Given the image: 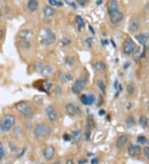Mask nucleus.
Returning <instances> with one entry per match:
<instances>
[{
  "label": "nucleus",
  "mask_w": 149,
  "mask_h": 164,
  "mask_svg": "<svg viewBox=\"0 0 149 164\" xmlns=\"http://www.w3.org/2000/svg\"><path fill=\"white\" fill-rule=\"evenodd\" d=\"M43 13L46 17H52L56 14V9L52 6H45L43 8Z\"/></svg>",
  "instance_id": "nucleus-15"
},
{
  "label": "nucleus",
  "mask_w": 149,
  "mask_h": 164,
  "mask_svg": "<svg viewBox=\"0 0 149 164\" xmlns=\"http://www.w3.org/2000/svg\"><path fill=\"white\" fill-rule=\"evenodd\" d=\"M90 30L92 31V32H93V33H94V30H93V28H92L91 26H90Z\"/></svg>",
  "instance_id": "nucleus-44"
},
{
  "label": "nucleus",
  "mask_w": 149,
  "mask_h": 164,
  "mask_svg": "<svg viewBox=\"0 0 149 164\" xmlns=\"http://www.w3.org/2000/svg\"><path fill=\"white\" fill-rule=\"evenodd\" d=\"M52 164H61V162H54V163Z\"/></svg>",
  "instance_id": "nucleus-46"
},
{
  "label": "nucleus",
  "mask_w": 149,
  "mask_h": 164,
  "mask_svg": "<svg viewBox=\"0 0 149 164\" xmlns=\"http://www.w3.org/2000/svg\"><path fill=\"white\" fill-rule=\"evenodd\" d=\"M3 30H2V28L0 27V39L2 38V36H3Z\"/></svg>",
  "instance_id": "nucleus-43"
},
{
  "label": "nucleus",
  "mask_w": 149,
  "mask_h": 164,
  "mask_svg": "<svg viewBox=\"0 0 149 164\" xmlns=\"http://www.w3.org/2000/svg\"><path fill=\"white\" fill-rule=\"evenodd\" d=\"M99 114H100V115H103L104 114H105V111L103 110V109H101V110H100V112H99Z\"/></svg>",
  "instance_id": "nucleus-42"
},
{
  "label": "nucleus",
  "mask_w": 149,
  "mask_h": 164,
  "mask_svg": "<svg viewBox=\"0 0 149 164\" xmlns=\"http://www.w3.org/2000/svg\"><path fill=\"white\" fill-rule=\"evenodd\" d=\"M56 35L52 31L49 29H46L44 31V33L42 36V39H41V43H42L43 45L49 46L52 45L56 42Z\"/></svg>",
  "instance_id": "nucleus-4"
},
{
  "label": "nucleus",
  "mask_w": 149,
  "mask_h": 164,
  "mask_svg": "<svg viewBox=\"0 0 149 164\" xmlns=\"http://www.w3.org/2000/svg\"><path fill=\"white\" fill-rule=\"evenodd\" d=\"M64 76L66 81H70V80H73V76H72V75L70 73H66V74H64Z\"/></svg>",
  "instance_id": "nucleus-34"
},
{
  "label": "nucleus",
  "mask_w": 149,
  "mask_h": 164,
  "mask_svg": "<svg viewBox=\"0 0 149 164\" xmlns=\"http://www.w3.org/2000/svg\"><path fill=\"white\" fill-rule=\"evenodd\" d=\"M76 22H77V25H78V28H79V31H80L82 28H84L85 25V22L80 16H77L76 17Z\"/></svg>",
  "instance_id": "nucleus-21"
},
{
  "label": "nucleus",
  "mask_w": 149,
  "mask_h": 164,
  "mask_svg": "<svg viewBox=\"0 0 149 164\" xmlns=\"http://www.w3.org/2000/svg\"><path fill=\"white\" fill-rule=\"evenodd\" d=\"M128 139H129V137L127 134H124V135H121L120 137H119L117 141H116V147H117V149H124V146L128 143Z\"/></svg>",
  "instance_id": "nucleus-10"
},
{
  "label": "nucleus",
  "mask_w": 149,
  "mask_h": 164,
  "mask_svg": "<svg viewBox=\"0 0 149 164\" xmlns=\"http://www.w3.org/2000/svg\"><path fill=\"white\" fill-rule=\"evenodd\" d=\"M80 100L81 101V103L85 105H87V94H82L80 97Z\"/></svg>",
  "instance_id": "nucleus-30"
},
{
  "label": "nucleus",
  "mask_w": 149,
  "mask_h": 164,
  "mask_svg": "<svg viewBox=\"0 0 149 164\" xmlns=\"http://www.w3.org/2000/svg\"><path fill=\"white\" fill-rule=\"evenodd\" d=\"M136 50V44L134 43L132 38L128 37L125 40L124 43V46H123V51L125 55H130L133 54L134 51Z\"/></svg>",
  "instance_id": "nucleus-5"
},
{
  "label": "nucleus",
  "mask_w": 149,
  "mask_h": 164,
  "mask_svg": "<svg viewBox=\"0 0 149 164\" xmlns=\"http://www.w3.org/2000/svg\"><path fill=\"white\" fill-rule=\"evenodd\" d=\"M52 83L50 81H48V80H46V81H45L43 83L44 90H45V91H46V92H49V91H50V90L52 88Z\"/></svg>",
  "instance_id": "nucleus-29"
},
{
  "label": "nucleus",
  "mask_w": 149,
  "mask_h": 164,
  "mask_svg": "<svg viewBox=\"0 0 149 164\" xmlns=\"http://www.w3.org/2000/svg\"><path fill=\"white\" fill-rule=\"evenodd\" d=\"M107 7H108V11L110 12H113V11H117L119 10V3L115 0H113V1H110L108 4H107Z\"/></svg>",
  "instance_id": "nucleus-17"
},
{
  "label": "nucleus",
  "mask_w": 149,
  "mask_h": 164,
  "mask_svg": "<svg viewBox=\"0 0 149 164\" xmlns=\"http://www.w3.org/2000/svg\"><path fill=\"white\" fill-rule=\"evenodd\" d=\"M4 154H5V152H4V149L2 148V147H0V160L2 159V158L4 157Z\"/></svg>",
  "instance_id": "nucleus-37"
},
{
  "label": "nucleus",
  "mask_w": 149,
  "mask_h": 164,
  "mask_svg": "<svg viewBox=\"0 0 149 164\" xmlns=\"http://www.w3.org/2000/svg\"><path fill=\"white\" fill-rule=\"evenodd\" d=\"M55 152V148H54L53 146H48V147H46V149H45L43 156H44V158H46L47 161H50V160H52V158H54Z\"/></svg>",
  "instance_id": "nucleus-11"
},
{
  "label": "nucleus",
  "mask_w": 149,
  "mask_h": 164,
  "mask_svg": "<svg viewBox=\"0 0 149 164\" xmlns=\"http://www.w3.org/2000/svg\"><path fill=\"white\" fill-rule=\"evenodd\" d=\"M101 3H102V1H101V0H100L99 2H97V4H100Z\"/></svg>",
  "instance_id": "nucleus-47"
},
{
  "label": "nucleus",
  "mask_w": 149,
  "mask_h": 164,
  "mask_svg": "<svg viewBox=\"0 0 149 164\" xmlns=\"http://www.w3.org/2000/svg\"><path fill=\"white\" fill-rule=\"evenodd\" d=\"M33 36V34H32V32H31L29 30H24V31H22L21 32H20V36L22 37L23 39H27V37H30V36Z\"/></svg>",
  "instance_id": "nucleus-23"
},
{
  "label": "nucleus",
  "mask_w": 149,
  "mask_h": 164,
  "mask_svg": "<svg viewBox=\"0 0 149 164\" xmlns=\"http://www.w3.org/2000/svg\"><path fill=\"white\" fill-rule=\"evenodd\" d=\"M147 106H148V108H149V103H147Z\"/></svg>",
  "instance_id": "nucleus-48"
},
{
  "label": "nucleus",
  "mask_w": 149,
  "mask_h": 164,
  "mask_svg": "<svg viewBox=\"0 0 149 164\" xmlns=\"http://www.w3.org/2000/svg\"><path fill=\"white\" fill-rule=\"evenodd\" d=\"M85 43H86V44L88 45V46L90 48L92 46V38L91 37H88L87 39L85 40Z\"/></svg>",
  "instance_id": "nucleus-35"
},
{
  "label": "nucleus",
  "mask_w": 149,
  "mask_h": 164,
  "mask_svg": "<svg viewBox=\"0 0 149 164\" xmlns=\"http://www.w3.org/2000/svg\"><path fill=\"white\" fill-rule=\"evenodd\" d=\"M95 101V97L93 94H87V105H91Z\"/></svg>",
  "instance_id": "nucleus-27"
},
{
  "label": "nucleus",
  "mask_w": 149,
  "mask_h": 164,
  "mask_svg": "<svg viewBox=\"0 0 149 164\" xmlns=\"http://www.w3.org/2000/svg\"><path fill=\"white\" fill-rule=\"evenodd\" d=\"M71 136H72L73 139L76 141V143H79L82 140L83 134L80 129H76V130H73L71 132Z\"/></svg>",
  "instance_id": "nucleus-16"
},
{
  "label": "nucleus",
  "mask_w": 149,
  "mask_h": 164,
  "mask_svg": "<svg viewBox=\"0 0 149 164\" xmlns=\"http://www.w3.org/2000/svg\"><path fill=\"white\" fill-rule=\"evenodd\" d=\"M15 117L12 114H5L0 119V129L3 133L10 131V129L15 125Z\"/></svg>",
  "instance_id": "nucleus-2"
},
{
  "label": "nucleus",
  "mask_w": 149,
  "mask_h": 164,
  "mask_svg": "<svg viewBox=\"0 0 149 164\" xmlns=\"http://www.w3.org/2000/svg\"><path fill=\"white\" fill-rule=\"evenodd\" d=\"M38 2L35 0H31L28 3V8L31 12H35L38 9Z\"/></svg>",
  "instance_id": "nucleus-19"
},
{
  "label": "nucleus",
  "mask_w": 149,
  "mask_h": 164,
  "mask_svg": "<svg viewBox=\"0 0 149 164\" xmlns=\"http://www.w3.org/2000/svg\"><path fill=\"white\" fill-rule=\"evenodd\" d=\"M50 133V127L46 124H38L33 131L34 136L37 138H41L46 136Z\"/></svg>",
  "instance_id": "nucleus-3"
},
{
  "label": "nucleus",
  "mask_w": 149,
  "mask_h": 164,
  "mask_svg": "<svg viewBox=\"0 0 149 164\" xmlns=\"http://www.w3.org/2000/svg\"><path fill=\"white\" fill-rule=\"evenodd\" d=\"M146 9H147V10H149V3H147V5H146Z\"/></svg>",
  "instance_id": "nucleus-45"
},
{
  "label": "nucleus",
  "mask_w": 149,
  "mask_h": 164,
  "mask_svg": "<svg viewBox=\"0 0 149 164\" xmlns=\"http://www.w3.org/2000/svg\"><path fill=\"white\" fill-rule=\"evenodd\" d=\"M46 115H47L48 118L50 119V121L54 122L57 119V112H56L55 108L52 106V105H48V106L46 107Z\"/></svg>",
  "instance_id": "nucleus-9"
},
{
  "label": "nucleus",
  "mask_w": 149,
  "mask_h": 164,
  "mask_svg": "<svg viewBox=\"0 0 149 164\" xmlns=\"http://www.w3.org/2000/svg\"><path fill=\"white\" fill-rule=\"evenodd\" d=\"M135 37H136V39L138 41V43H139L140 44L145 46L146 45V43H147V41H148L149 35H148V33L144 32V33L138 34V35H137Z\"/></svg>",
  "instance_id": "nucleus-14"
},
{
  "label": "nucleus",
  "mask_w": 149,
  "mask_h": 164,
  "mask_svg": "<svg viewBox=\"0 0 149 164\" xmlns=\"http://www.w3.org/2000/svg\"><path fill=\"white\" fill-rule=\"evenodd\" d=\"M58 1L56 0H49V3L51 4V6H57L58 5Z\"/></svg>",
  "instance_id": "nucleus-36"
},
{
  "label": "nucleus",
  "mask_w": 149,
  "mask_h": 164,
  "mask_svg": "<svg viewBox=\"0 0 149 164\" xmlns=\"http://www.w3.org/2000/svg\"><path fill=\"white\" fill-rule=\"evenodd\" d=\"M128 152L131 157H137L141 152V147L136 144H130L128 149Z\"/></svg>",
  "instance_id": "nucleus-12"
},
{
  "label": "nucleus",
  "mask_w": 149,
  "mask_h": 164,
  "mask_svg": "<svg viewBox=\"0 0 149 164\" xmlns=\"http://www.w3.org/2000/svg\"><path fill=\"white\" fill-rule=\"evenodd\" d=\"M66 110L70 115H77L81 114V109L78 105H76V104H67L66 106Z\"/></svg>",
  "instance_id": "nucleus-8"
},
{
  "label": "nucleus",
  "mask_w": 149,
  "mask_h": 164,
  "mask_svg": "<svg viewBox=\"0 0 149 164\" xmlns=\"http://www.w3.org/2000/svg\"><path fill=\"white\" fill-rule=\"evenodd\" d=\"M99 162H100L99 158H93L91 160V164H99Z\"/></svg>",
  "instance_id": "nucleus-39"
},
{
  "label": "nucleus",
  "mask_w": 149,
  "mask_h": 164,
  "mask_svg": "<svg viewBox=\"0 0 149 164\" xmlns=\"http://www.w3.org/2000/svg\"><path fill=\"white\" fill-rule=\"evenodd\" d=\"M138 28H139V19L137 18H134L129 25V32L134 33L138 30Z\"/></svg>",
  "instance_id": "nucleus-13"
},
{
  "label": "nucleus",
  "mask_w": 149,
  "mask_h": 164,
  "mask_svg": "<svg viewBox=\"0 0 149 164\" xmlns=\"http://www.w3.org/2000/svg\"><path fill=\"white\" fill-rule=\"evenodd\" d=\"M96 84H97L98 87L100 88L103 93H105V89H106V86H105V84H104V82L102 80H98L97 81H96Z\"/></svg>",
  "instance_id": "nucleus-26"
},
{
  "label": "nucleus",
  "mask_w": 149,
  "mask_h": 164,
  "mask_svg": "<svg viewBox=\"0 0 149 164\" xmlns=\"http://www.w3.org/2000/svg\"><path fill=\"white\" fill-rule=\"evenodd\" d=\"M109 15H110V22L113 23V24H117L124 19V13L120 12L119 10L117 11H113V12H109Z\"/></svg>",
  "instance_id": "nucleus-7"
},
{
  "label": "nucleus",
  "mask_w": 149,
  "mask_h": 164,
  "mask_svg": "<svg viewBox=\"0 0 149 164\" xmlns=\"http://www.w3.org/2000/svg\"><path fill=\"white\" fill-rule=\"evenodd\" d=\"M16 109L22 115L26 118H30L32 117L34 114L33 109L28 101H20L16 104Z\"/></svg>",
  "instance_id": "nucleus-1"
},
{
  "label": "nucleus",
  "mask_w": 149,
  "mask_h": 164,
  "mask_svg": "<svg viewBox=\"0 0 149 164\" xmlns=\"http://www.w3.org/2000/svg\"><path fill=\"white\" fill-rule=\"evenodd\" d=\"M127 91L129 94H133L135 92V88L132 85H128L127 86Z\"/></svg>",
  "instance_id": "nucleus-31"
},
{
  "label": "nucleus",
  "mask_w": 149,
  "mask_h": 164,
  "mask_svg": "<svg viewBox=\"0 0 149 164\" xmlns=\"http://www.w3.org/2000/svg\"><path fill=\"white\" fill-rule=\"evenodd\" d=\"M139 124L143 128H147L148 125V119L146 116L142 115L139 118Z\"/></svg>",
  "instance_id": "nucleus-22"
},
{
  "label": "nucleus",
  "mask_w": 149,
  "mask_h": 164,
  "mask_svg": "<svg viewBox=\"0 0 149 164\" xmlns=\"http://www.w3.org/2000/svg\"><path fill=\"white\" fill-rule=\"evenodd\" d=\"M0 16H1V13H0Z\"/></svg>",
  "instance_id": "nucleus-49"
},
{
  "label": "nucleus",
  "mask_w": 149,
  "mask_h": 164,
  "mask_svg": "<svg viewBox=\"0 0 149 164\" xmlns=\"http://www.w3.org/2000/svg\"><path fill=\"white\" fill-rule=\"evenodd\" d=\"M63 138H64L66 141H70V136L68 134H65L63 135Z\"/></svg>",
  "instance_id": "nucleus-38"
},
{
  "label": "nucleus",
  "mask_w": 149,
  "mask_h": 164,
  "mask_svg": "<svg viewBox=\"0 0 149 164\" xmlns=\"http://www.w3.org/2000/svg\"><path fill=\"white\" fill-rule=\"evenodd\" d=\"M66 164H75V163H74V162L72 159H68L66 161Z\"/></svg>",
  "instance_id": "nucleus-41"
},
{
  "label": "nucleus",
  "mask_w": 149,
  "mask_h": 164,
  "mask_svg": "<svg viewBox=\"0 0 149 164\" xmlns=\"http://www.w3.org/2000/svg\"><path fill=\"white\" fill-rule=\"evenodd\" d=\"M86 84H87V79H86V77L83 76L81 79L77 80L74 83V85H72V92L74 94H79L80 92L84 89Z\"/></svg>",
  "instance_id": "nucleus-6"
},
{
  "label": "nucleus",
  "mask_w": 149,
  "mask_h": 164,
  "mask_svg": "<svg viewBox=\"0 0 149 164\" xmlns=\"http://www.w3.org/2000/svg\"><path fill=\"white\" fill-rule=\"evenodd\" d=\"M126 124H127V125H128L129 128L134 126L135 124H136V121H135V118H134V116H128L127 120H126Z\"/></svg>",
  "instance_id": "nucleus-24"
},
{
  "label": "nucleus",
  "mask_w": 149,
  "mask_h": 164,
  "mask_svg": "<svg viewBox=\"0 0 149 164\" xmlns=\"http://www.w3.org/2000/svg\"><path fill=\"white\" fill-rule=\"evenodd\" d=\"M20 46L23 49H29L31 47V43L27 39H22L20 42Z\"/></svg>",
  "instance_id": "nucleus-25"
},
{
  "label": "nucleus",
  "mask_w": 149,
  "mask_h": 164,
  "mask_svg": "<svg viewBox=\"0 0 149 164\" xmlns=\"http://www.w3.org/2000/svg\"><path fill=\"white\" fill-rule=\"evenodd\" d=\"M137 143H141V144H145L147 143L148 141H147V138L145 136H143V135H141V136H138L137 138Z\"/></svg>",
  "instance_id": "nucleus-28"
},
{
  "label": "nucleus",
  "mask_w": 149,
  "mask_h": 164,
  "mask_svg": "<svg viewBox=\"0 0 149 164\" xmlns=\"http://www.w3.org/2000/svg\"><path fill=\"white\" fill-rule=\"evenodd\" d=\"M70 43H71V40H70V38H67V37H65V38H63V39L61 40V43H62V45L63 46L69 45Z\"/></svg>",
  "instance_id": "nucleus-33"
},
{
  "label": "nucleus",
  "mask_w": 149,
  "mask_h": 164,
  "mask_svg": "<svg viewBox=\"0 0 149 164\" xmlns=\"http://www.w3.org/2000/svg\"><path fill=\"white\" fill-rule=\"evenodd\" d=\"M41 73L43 76H52L53 73V67L51 66H45L42 68Z\"/></svg>",
  "instance_id": "nucleus-18"
},
{
  "label": "nucleus",
  "mask_w": 149,
  "mask_h": 164,
  "mask_svg": "<svg viewBox=\"0 0 149 164\" xmlns=\"http://www.w3.org/2000/svg\"><path fill=\"white\" fill-rule=\"evenodd\" d=\"M77 3H79L80 5H81V6H84L85 4V0H78L77 1Z\"/></svg>",
  "instance_id": "nucleus-40"
},
{
  "label": "nucleus",
  "mask_w": 149,
  "mask_h": 164,
  "mask_svg": "<svg viewBox=\"0 0 149 164\" xmlns=\"http://www.w3.org/2000/svg\"><path fill=\"white\" fill-rule=\"evenodd\" d=\"M143 154L145 156V158H147V160L149 161V147H145L143 149Z\"/></svg>",
  "instance_id": "nucleus-32"
},
{
  "label": "nucleus",
  "mask_w": 149,
  "mask_h": 164,
  "mask_svg": "<svg viewBox=\"0 0 149 164\" xmlns=\"http://www.w3.org/2000/svg\"><path fill=\"white\" fill-rule=\"evenodd\" d=\"M94 67L95 69L100 71H103V70H106V64L103 62V61H97L96 63L94 64Z\"/></svg>",
  "instance_id": "nucleus-20"
}]
</instances>
